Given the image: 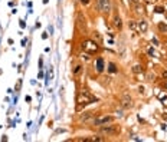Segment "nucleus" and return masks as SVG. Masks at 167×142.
I'll list each match as a JSON object with an SVG mask.
<instances>
[{"label":"nucleus","mask_w":167,"mask_h":142,"mask_svg":"<svg viewBox=\"0 0 167 142\" xmlns=\"http://www.w3.org/2000/svg\"><path fill=\"white\" fill-rule=\"evenodd\" d=\"M81 49L86 55H98L101 52V46L100 43L95 42L94 39H86L81 43Z\"/></svg>","instance_id":"nucleus-1"},{"label":"nucleus","mask_w":167,"mask_h":142,"mask_svg":"<svg viewBox=\"0 0 167 142\" xmlns=\"http://www.w3.org/2000/svg\"><path fill=\"white\" fill-rule=\"evenodd\" d=\"M77 102L78 105H86V104H94V102H98V98H95L92 93H89L88 90H81L77 96Z\"/></svg>","instance_id":"nucleus-2"},{"label":"nucleus","mask_w":167,"mask_h":142,"mask_svg":"<svg viewBox=\"0 0 167 142\" xmlns=\"http://www.w3.org/2000/svg\"><path fill=\"white\" fill-rule=\"evenodd\" d=\"M100 132L107 135V137H117L121 132V128L118 125H114V122H112V123H107V125H101Z\"/></svg>","instance_id":"nucleus-3"},{"label":"nucleus","mask_w":167,"mask_h":142,"mask_svg":"<svg viewBox=\"0 0 167 142\" xmlns=\"http://www.w3.org/2000/svg\"><path fill=\"white\" fill-rule=\"evenodd\" d=\"M97 9L102 14H110L112 10V3L111 0H97Z\"/></svg>","instance_id":"nucleus-4"},{"label":"nucleus","mask_w":167,"mask_h":142,"mask_svg":"<svg viewBox=\"0 0 167 142\" xmlns=\"http://www.w3.org/2000/svg\"><path fill=\"white\" fill-rule=\"evenodd\" d=\"M112 122H115V116H112V115H101V116L94 118V121H92L95 126H101V125H107V123Z\"/></svg>","instance_id":"nucleus-5"},{"label":"nucleus","mask_w":167,"mask_h":142,"mask_svg":"<svg viewBox=\"0 0 167 142\" xmlns=\"http://www.w3.org/2000/svg\"><path fill=\"white\" fill-rule=\"evenodd\" d=\"M148 30V23L146 19H140L139 22H137V32H140V33H147Z\"/></svg>","instance_id":"nucleus-6"},{"label":"nucleus","mask_w":167,"mask_h":142,"mask_svg":"<svg viewBox=\"0 0 167 142\" xmlns=\"http://www.w3.org/2000/svg\"><path fill=\"white\" fill-rule=\"evenodd\" d=\"M131 5H133V9H134V12H135L137 14H144V13H146L144 6L141 5V2H133Z\"/></svg>","instance_id":"nucleus-7"},{"label":"nucleus","mask_w":167,"mask_h":142,"mask_svg":"<svg viewBox=\"0 0 167 142\" xmlns=\"http://www.w3.org/2000/svg\"><path fill=\"white\" fill-rule=\"evenodd\" d=\"M104 67H105L104 59H102V57H97V60H95V71L98 72V73H102V72H104Z\"/></svg>","instance_id":"nucleus-8"},{"label":"nucleus","mask_w":167,"mask_h":142,"mask_svg":"<svg viewBox=\"0 0 167 142\" xmlns=\"http://www.w3.org/2000/svg\"><path fill=\"white\" fill-rule=\"evenodd\" d=\"M112 24H114V27L118 29V30L123 29V19L120 17V14H114V17H112Z\"/></svg>","instance_id":"nucleus-9"},{"label":"nucleus","mask_w":167,"mask_h":142,"mask_svg":"<svg viewBox=\"0 0 167 142\" xmlns=\"http://www.w3.org/2000/svg\"><path fill=\"white\" fill-rule=\"evenodd\" d=\"M77 26L79 29H81V30H85V17H84V16H82L81 13L78 14V19H77Z\"/></svg>","instance_id":"nucleus-10"},{"label":"nucleus","mask_w":167,"mask_h":142,"mask_svg":"<svg viewBox=\"0 0 167 142\" xmlns=\"http://www.w3.org/2000/svg\"><path fill=\"white\" fill-rule=\"evenodd\" d=\"M147 53H148V56H151V57H160V56H161V55H160V53H158L157 50H156L154 47H151V46L147 49Z\"/></svg>","instance_id":"nucleus-11"},{"label":"nucleus","mask_w":167,"mask_h":142,"mask_svg":"<svg viewBox=\"0 0 167 142\" xmlns=\"http://www.w3.org/2000/svg\"><path fill=\"white\" fill-rule=\"evenodd\" d=\"M157 27L161 33H167V23H164V22H158Z\"/></svg>","instance_id":"nucleus-12"},{"label":"nucleus","mask_w":167,"mask_h":142,"mask_svg":"<svg viewBox=\"0 0 167 142\" xmlns=\"http://www.w3.org/2000/svg\"><path fill=\"white\" fill-rule=\"evenodd\" d=\"M123 105H124L125 108H131V106H133V100H131V98L125 96L124 99H123Z\"/></svg>","instance_id":"nucleus-13"},{"label":"nucleus","mask_w":167,"mask_h":142,"mask_svg":"<svg viewBox=\"0 0 167 142\" xmlns=\"http://www.w3.org/2000/svg\"><path fill=\"white\" fill-rule=\"evenodd\" d=\"M92 39H94L95 42H98L100 45L102 43V36L100 35V32H94V33H92Z\"/></svg>","instance_id":"nucleus-14"},{"label":"nucleus","mask_w":167,"mask_h":142,"mask_svg":"<svg viewBox=\"0 0 167 142\" xmlns=\"http://www.w3.org/2000/svg\"><path fill=\"white\" fill-rule=\"evenodd\" d=\"M128 29L130 30H134V32H137V22L135 20H128Z\"/></svg>","instance_id":"nucleus-15"},{"label":"nucleus","mask_w":167,"mask_h":142,"mask_svg":"<svg viewBox=\"0 0 167 142\" xmlns=\"http://www.w3.org/2000/svg\"><path fill=\"white\" fill-rule=\"evenodd\" d=\"M158 99L161 104H167V92H161V93H158Z\"/></svg>","instance_id":"nucleus-16"},{"label":"nucleus","mask_w":167,"mask_h":142,"mask_svg":"<svg viewBox=\"0 0 167 142\" xmlns=\"http://www.w3.org/2000/svg\"><path fill=\"white\" fill-rule=\"evenodd\" d=\"M108 72H110V73H115V72H117V66H115V63H112V62L108 63Z\"/></svg>","instance_id":"nucleus-17"},{"label":"nucleus","mask_w":167,"mask_h":142,"mask_svg":"<svg viewBox=\"0 0 167 142\" xmlns=\"http://www.w3.org/2000/svg\"><path fill=\"white\" fill-rule=\"evenodd\" d=\"M133 72H134V73H143V72H144V67L140 66V65H135V66L133 67Z\"/></svg>","instance_id":"nucleus-18"},{"label":"nucleus","mask_w":167,"mask_h":142,"mask_svg":"<svg viewBox=\"0 0 167 142\" xmlns=\"http://www.w3.org/2000/svg\"><path fill=\"white\" fill-rule=\"evenodd\" d=\"M156 13L164 14V13H166V9H164V7H161V6H157V7H156Z\"/></svg>","instance_id":"nucleus-19"},{"label":"nucleus","mask_w":167,"mask_h":142,"mask_svg":"<svg viewBox=\"0 0 167 142\" xmlns=\"http://www.w3.org/2000/svg\"><path fill=\"white\" fill-rule=\"evenodd\" d=\"M79 3H81L82 6H89L91 0H79Z\"/></svg>","instance_id":"nucleus-20"},{"label":"nucleus","mask_w":167,"mask_h":142,"mask_svg":"<svg viewBox=\"0 0 167 142\" xmlns=\"http://www.w3.org/2000/svg\"><path fill=\"white\" fill-rule=\"evenodd\" d=\"M161 78L164 79V81H167V71H163V73H161Z\"/></svg>","instance_id":"nucleus-21"},{"label":"nucleus","mask_w":167,"mask_h":142,"mask_svg":"<svg viewBox=\"0 0 167 142\" xmlns=\"http://www.w3.org/2000/svg\"><path fill=\"white\" fill-rule=\"evenodd\" d=\"M81 71V66H79V65H78L77 67H75V71H74V73H78V72Z\"/></svg>","instance_id":"nucleus-22"},{"label":"nucleus","mask_w":167,"mask_h":142,"mask_svg":"<svg viewBox=\"0 0 167 142\" xmlns=\"http://www.w3.org/2000/svg\"><path fill=\"white\" fill-rule=\"evenodd\" d=\"M20 86H22V81L17 82V86H16V89H20Z\"/></svg>","instance_id":"nucleus-23"},{"label":"nucleus","mask_w":167,"mask_h":142,"mask_svg":"<svg viewBox=\"0 0 167 142\" xmlns=\"http://www.w3.org/2000/svg\"><path fill=\"white\" fill-rule=\"evenodd\" d=\"M25 26H26V23H25L23 20H20V27H25Z\"/></svg>","instance_id":"nucleus-24"},{"label":"nucleus","mask_w":167,"mask_h":142,"mask_svg":"<svg viewBox=\"0 0 167 142\" xmlns=\"http://www.w3.org/2000/svg\"><path fill=\"white\" fill-rule=\"evenodd\" d=\"M164 89H167V82H166V83H164Z\"/></svg>","instance_id":"nucleus-25"},{"label":"nucleus","mask_w":167,"mask_h":142,"mask_svg":"<svg viewBox=\"0 0 167 142\" xmlns=\"http://www.w3.org/2000/svg\"><path fill=\"white\" fill-rule=\"evenodd\" d=\"M48 2H49V0H43V3H48Z\"/></svg>","instance_id":"nucleus-26"},{"label":"nucleus","mask_w":167,"mask_h":142,"mask_svg":"<svg viewBox=\"0 0 167 142\" xmlns=\"http://www.w3.org/2000/svg\"><path fill=\"white\" fill-rule=\"evenodd\" d=\"M133 2H141V0H133Z\"/></svg>","instance_id":"nucleus-27"}]
</instances>
